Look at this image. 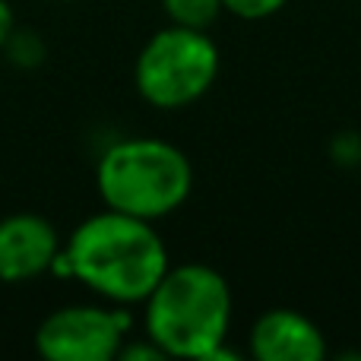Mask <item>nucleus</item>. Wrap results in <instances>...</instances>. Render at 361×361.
Masks as SVG:
<instances>
[{"label": "nucleus", "mask_w": 361, "mask_h": 361, "mask_svg": "<svg viewBox=\"0 0 361 361\" xmlns=\"http://www.w3.org/2000/svg\"><path fill=\"white\" fill-rule=\"evenodd\" d=\"M286 4L288 0H222V10L238 19H267Z\"/></svg>", "instance_id": "nucleus-10"}, {"label": "nucleus", "mask_w": 361, "mask_h": 361, "mask_svg": "<svg viewBox=\"0 0 361 361\" xmlns=\"http://www.w3.org/2000/svg\"><path fill=\"white\" fill-rule=\"evenodd\" d=\"M95 187L108 209L156 222L187 203L193 190V165L175 143L127 137L99 156Z\"/></svg>", "instance_id": "nucleus-3"}, {"label": "nucleus", "mask_w": 361, "mask_h": 361, "mask_svg": "<svg viewBox=\"0 0 361 361\" xmlns=\"http://www.w3.org/2000/svg\"><path fill=\"white\" fill-rule=\"evenodd\" d=\"M247 352L257 361H324L326 336L301 311L273 307L254 320Z\"/></svg>", "instance_id": "nucleus-7"}, {"label": "nucleus", "mask_w": 361, "mask_h": 361, "mask_svg": "<svg viewBox=\"0 0 361 361\" xmlns=\"http://www.w3.org/2000/svg\"><path fill=\"white\" fill-rule=\"evenodd\" d=\"M231 288L206 263L169 267L143 301V330L165 358L206 361L228 339Z\"/></svg>", "instance_id": "nucleus-2"}, {"label": "nucleus", "mask_w": 361, "mask_h": 361, "mask_svg": "<svg viewBox=\"0 0 361 361\" xmlns=\"http://www.w3.org/2000/svg\"><path fill=\"white\" fill-rule=\"evenodd\" d=\"M133 317L121 305H63L35 330V352L48 361H114Z\"/></svg>", "instance_id": "nucleus-5"}, {"label": "nucleus", "mask_w": 361, "mask_h": 361, "mask_svg": "<svg viewBox=\"0 0 361 361\" xmlns=\"http://www.w3.org/2000/svg\"><path fill=\"white\" fill-rule=\"evenodd\" d=\"M219 76V48L203 29L165 25L143 44L133 82L146 105L178 111L200 102Z\"/></svg>", "instance_id": "nucleus-4"}, {"label": "nucleus", "mask_w": 361, "mask_h": 361, "mask_svg": "<svg viewBox=\"0 0 361 361\" xmlns=\"http://www.w3.org/2000/svg\"><path fill=\"white\" fill-rule=\"evenodd\" d=\"M13 25H16V19H13V10L6 0H0V51H4V42L10 38Z\"/></svg>", "instance_id": "nucleus-13"}, {"label": "nucleus", "mask_w": 361, "mask_h": 361, "mask_svg": "<svg viewBox=\"0 0 361 361\" xmlns=\"http://www.w3.org/2000/svg\"><path fill=\"white\" fill-rule=\"evenodd\" d=\"M4 54H6V61H10L13 67L35 70V67H42L44 63L48 48H44L42 35H38L35 29H19V25H13L10 38L4 42Z\"/></svg>", "instance_id": "nucleus-9"}, {"label": "nucleus", "mask_w": 361, "mask_h": 361, "mask_svg": "<svg viewBox=\"0 0 361 361\" xmlns=\"http://www.w3.org/2000/svg\"><path fill=\"white\" fill-rule=\"evenodd\" d=\"M73 279L108 305H143L159 286L169 263V247L152 222L118 209H102L82 219L63 241Z\"/></svg>", "instance_id": "nucleus-1"}, {"label": "nucleus", "mask_w": 361, "mask_h": 361, "mask_svg": "<svg viewBox=\"0 0 361 361\" xmlns=\"http://www.w3.org/2000/svg\"><path fill=\"white\" fill-rule=\"evenodd\" d=\"M63 247L57 228L38 212H13L0 219V282H29L48 273Z\"/></svg>", "instance_id": "nucleus-6"}, {"label": "nucleus", "mask_w": 361, "mask_h": 361, "mask_svg": "<svg viewBox=\"0 0 361 361\" xmlns=\"http://www.w3.org/2000/svg\"><path fill=\"white\" fill-rule=\"evenodd\" d=\"M333 159H336L339 165L361 162V140H358V133H352V130L339 133V137L333 140Z\"/></svg>", "instance_id": "nucleus-12"}, {"label": "nucleus", "mask_w": 361, "mask_h": 361, "mask_svg": "<svg viewBox=\"0 0 361 361\" xmlns=\"http://www.w3.org/2000/svg\"><path fill=\"white\" fill-rule=\"evenodd\" d=\"M118 358L121 361H159V358H165V352L159 349L149 336H143L140 343H130V336H127L124 345H121V352H118Z\"/></svg>", "instance_id": "nucleus-11"}, {"label": "nucleus", "mask_w": 361, "mask_h": 361, "mask_svg": "<svg viewBox=\"0 0 361 361\" xmlns=\"http://www.w3.org/2000/svg\"><path fill=\"white\" fill-rule=\"evenodd\" d=\"M165 16L171 25H187V29H209L222 16V0H162Z\"/></svg>", "instance_id": "nucleus-8"}]
</instances>
